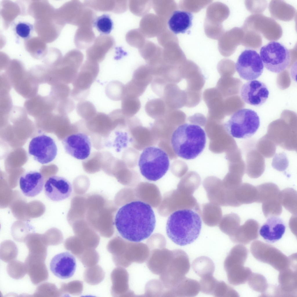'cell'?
I'll use <instances>...</instances> for the list:
<instances>
[{"label": "cell", "instance_id": "cell-1", "mask_svg": "<svg viewBox=\"0 0 297 297\" xmlns=\"http://www.w3.org/2000/svg\"><path fill=\"white\" fill-rule=\"evenodd\" d=\"M156 219L148 204L140 201L127 203L119 209L115 224L120 235L133 242H139L149 237L153 232Z\"/></svg>", "mask_w": 297, "mask_h": 297}, {"label": "cell", "instance_id": "cell-2", "mask_svg": "<svg viewBox=\"0 0 297 297\" xmlns=\"http://www.w3.org/2000/svg\"><path fill=\"white\" fill-rule=\"evenodd\" d=\"M202 223L199 215L190 209L179 210L169 217L166 231L169 238L180 246L189 244L199 236Z\"/></svg>", "mask_w": 297, "mask_h": 297}, {"label": "cell", "instance_id": "cell-3", "mask_svg": "<svg viewBox=\"0 0 297 297\" xmlns=\"http://www.w3.org/2000/svg\"><path fill=\"white\" fill-rule=\"evenodd\" d=\"M206 136L199 125L185 123L178 126L172 134L171 143L175 153L186 160L195 158L204 149Z\"/></svg>", "mask_w": 297, "mask_h": 297}, {"label": "cell", "instance_id": "cell-4", "mask_svg": "<svg viewBox=\"0 0 297 297\" xmlns=\"http://www.w3.org/2000/svg\"><path fill=\"white\" fill-rule=\"evenodd\" d=\"M138 166L142 175L148 180L156 181L162 177L168 171L169 160L166 153L158 147L150 146L141 153Z\"/></svg>", "mask_w": 297, "mask_h": 297}, {"label": "cell", "instance_id": "cell-5", "mask_svg": "<svg viewBox=\"0 0 297 297\" xmlns=\"http://www.w3.org/2000/svg\"><path fill=\"white\" fill-rule=\"evenodd\" d=\"M260 125L259 117L256 112L250 109L242 108L233 113L224 126L232 137L245 139L255 134Z\"/></svg>", "mask_w": 297, "mask_h": 297}, {"label": "cell", "instance_id": "cell-6", "mask_svg": "<svg viewBox=\"0 0 297 297\" xmlns=\"http://www.w3.org/2000/svg\"><path fill=\"white\" fill-rule=\"evenodd\" d=\"M260 53L264 66L271 72L280 73L290 64L289 50L278 42L270 41L261 48Z\"/></svg>", "mask_w": 297, "mask_h": 297}, {"label": "cell", "instance_id": "cell-7", "mask_svg": "<svg viewBox=\"0 0 297 297\" xmlns=\"http://www.w3.org/2000/svg\"><path fill=\"white\" fill-rule=\"evenodd\" d=\"M250 250L257 260L270 265L279 271L286 269L289 265V257L277 248L261 241L256 240L253 242Z\"/></svg>", "mask_w": 297, "mask_h": 297}, {"label": "cell", "instance_id": "cell-8", "mask_svg": "<svg viewBox=\"0 0 297 297\" xmlns=\"http://www.w3.org/2000/svg\"><path fill=\"white\" fill-rule=\"evenodd\" d=\"M99 72V66L97 64L93 62L86 63L72 83L73 88L71 90V97L77 101L85 100L89 95L90 88L97 77Z\"/></svg>", "mask_w": 297, "mask_h": 297}, {"label": "cell", "instance_id": "cell-9", "mask_svg": "<svg viewBox=\"0 0 297 297\" xmlns=\"http://www.w3.org/2000/svg\"><path fill=\"white\" fill-rule=\"evenodd\" d=\"M235 67L241 78L251 80L258 78L262 75L264 66L260 55L256 50L246 49L239 56Z\"/></svg>", "mask_w": 297, "mask_h": 297}, {"label": "cell", "instance_id": "cell-10", "mask_svg": "<svg viewBox=\"0 0 297 297\" xmlns=\"http://www.w3.org/2000/svg\"><path fill=\"white\" fill-rule=\"evenodd\" d=\"M28 151L34 160L44 164L54 160L57 154V148L52 138L46 135L41 134L32 139Z\"/></svg>", "mask_w": 297, "mask_h": 297}, {"label": "cell", "instance_id": "cell-11", "mask_svg": "<svg viewBox=\"0 0 297 297\" xmlns=\"http://www.w3.org/2000/svg\"><path fill=\"white\" fill-rule=\"evenodd\" d=\"M5 73L12 86L19 94L28 99L37 95L39 84L29 71L8 70Z\"/></svg>", "mask_w": 297, "mask_h": 297}, {"label": "cell", "instance_id": "cell-12", "mask_svg": "<svg viewBox=\"0 0 297 297\" xmlns=\"http://www.w3.org/2000/svg\"><path fill=\"white\" fill-rule=\"evenodd\" d=\"M62 143L66 153L77 159L84 160L90 154V141L84 133H78L69 135L63 139Z\"/></svg>", "mask_w": 297, "mask_h": 297}, {"label": "cell", "instance_id": "cell-13", "mask_svg": "<svg viewBox=\"0 0 297 297\" xmlns=\"http://www.w3.org/2000/svg\"><path fill=\"white\" fill-rule=\"evenodd\" d=\"M244 102L250 105L259 106L267 100L269 94L267 87L263 82L256 80L250 81L242 86L240 91Z\"/></svg>", "mask_w": 297, "mask_h": 297}, {"label": "cell", "instance_id": "cell-14", "mask_svg": "<svg viewBox=\"0 0 297 297\" xmlns=\"http://www.w3.org/2000/svg\"><path fill=\"white\" fill-rule=\"evenodd\" d=\"M72 190L70 182L65 178L59 176H50L44 184L46 196L53 201L59 202L67 199L71 195Z\"/></svg>", "mask_w": 297, "mask_h": 297}, {"label": "cell", "instance_id": "cell-15", "mask_svg": "<svg viewBox=\"0 0 297 297\" xmlns=\"http://www.w3.org/2000/svg\"><path fill=\"white\" fill-rule=\"evenodd\" d=\"M75 258L68 252L57 254L51 260L50 263V271L57 277L66 279L72 277L76 268Z\"/></svg>", "mask_w": 297, "mask_h": 297}, {"label": "cell", "instance_id": "cell-16", "mask_svg": "<svg viewBox=\"0 0 297 297\" xmlns=\"http://www.w3.org/2000/svg\"><path fill=\"white\" fill-rule=\"evenodd\" d=\"M296 264L290 263L288 268L280 271L278 278L280 285L275 288V295H280V296L296 295Z\"/></svg>", "mask_w": 297, "mask_h": 297}, {"label": "cell", "instance_id": "cell-17", "mask_svg": "<svg viewBox=\"0 0 297 297\" xmlns=\"http://www.w3.org/2000/svg\"><path fill=\"white\" fill-rule=\"evenodd\" d=\"M44 183L43 176L36 171L26 172L19 178V184L23 194L29 197H33L42 191Z\"/></svg>", "mask_w": 297, "mask_h": 297}, {"label": "cell", "instance_id": "cell-18", "mask_svg": "<svg viewBox=\"0 0 297 297\" xmlns=\"http://www.w3.org/2000/svg\"><path fill=\"white\" fill-rule=\"evenodd\" d=\"M285 229V223L282 219L278 216H271L261 227L259 233L265 241L273 243L282 238Z\"/></svg>", "mask_w": 297, "mask_h": 297}, {"label": "cell", "instance_id": "cell-19", "mask_svg": "<svg viewBox=\"0 0 297 297\" xmlns=\"http://www.w3.org/2000/svg\"><path fill=\"white\" fill-rule=\"evenodd\" d=\"M259 224L256 220L249 219L239 226L233 234L230 237L235 243L246 245L258 238Z\"/></svg>", "mask_w": 297, "mask_h": 297}, {"label": "cell", "instance_id": "cell-20", "mask_svg": "<svg viewBox=\"0 0 297 297\" xmlns=\"http://www.w3.org/2000/svg\"><path fill=\"white\" fill-rule=\"evenodd\" d=\"M57 103L49 95L42 96L37 95L28 99L24 104L26 111L30 114L50 113L55 110Z\"/></svg>", "mask_w": 297, "mask_h": 297}, {"label": "cell", "instance_id": "cell-21", "mask_svg": "<svg viewBox=\"0 0 297 297\" xmlns=\"http://www.w3.org/2000/svg\"><path fill=\"white\" fill-rule=\"evenodd\" d=\"M161 98L168 110L182 107L185 104L186 93L175 84L169 83L164 87Z\"/></svg>", "mask_w": 297, "mask_h": 297}, {"label": "cell", "instance_id": "cell-22", "mask_svg": "<svg viewBox=\"0 0 297 297\" xmlns=\"http://www.w3.org/2000/svg\"><path fill=\"white\" fill-rule=\"evenodd\" d=\"M193 18V14L189 12L176 10L168 21L169 28L175 34L184 33L191 26Z\"/></svg>", "mask_w": 297, "mask_h": 297}, {"label": "cell", "instance_id": "cell-23", "mask_svg": "<svg viewBox=\"0 0 297 297\" xmlns=\"http://www.w3.org/2000/svg\"><path fill=\"white\" fill-rule=\"evenodd\" d=\"M235 194L236 199L241 205L256 202V187L248 183L242 184L235 189Z\"/></svg>", "mask_w": 297, "mask_h": 297}, {"label": "cell", "instance_id": "cell-24", "mask_svg": "<svg viewBox=\"0 0 297 297\" xmlns=\"http://www.w3.org/2000/svg\"><path fill=\"white\" fill-rule=\"evenodd\" d=\"M257 194L256 202L262 203L279 198L280 191L278 186L271 182L265 183L256 187Z\"/></svg>", "mask_w": 297, "mask_h": 297}, {"label": "cell", "instance_id": "cell-25", "mask_svg": "<svg viewBox=\"0 0 297 297\" xmlns=\"http://www.w3.org/2000/svg\"><path fill=\"white\" fill-rule=\"evenodd\" d=\"M279 199L285 209L295 216L297 215V194L294 189L288 188L280 191Z\"/></svg>", "mask_w": 297, "mask_h": 297}, {"label": "cell", "instance_id": "cell-26", "mask_svg": "<svg viewBox=\"0 0 297 297\" xmlns=\"http://www.w3.org/2000/svg\"><path fill=\"white\" fill-rule=\"evenodd\" d=\"M145 109L149 116L155 118L165 115L168 109L164 100L161 98L151 99L146 103Z\"/></svg>", "mask_w": 297, "mask_h": 297}, {"label": "cell", "instance_id": "cell-27", "mask_svg": "<svg viewBox=\"0 0 297 297\" xmlns=\"http://www.w3.org/2000/svg\"><path fill=\"white\" fill-rule=\"evenodd\" d=\"M105 93L107 97L114 101L122 100L124 95L125 85L117 80L111 81L105 88Z\"/></svg>", "mask_w": 297, "mask_h": 297}, {"label": "cell", "instance_id": "cell-28", "mask_svg": "<svg viewBox=\"0 0 297 297\" xmlns=\"http://www.w3.org/2000/svg\"><path fill=\"white\" fill-rule=\"evenodd\" d=\"M153 78V75L151 68L142 66L134 71L132 79L140 85L147 88L151 83Z\"/></svg>", "mask_w": 297, "mask_h": 297}, {"label": "cell", "instance_id": "cell-29", "mask_svg": "<svg viewBox=\"0 0 297 297\" xmlns=\"http://www.w3.org/2000/svg\"><path fill=\"white\" fill-rule=\"evenodd\" d=\"M141 106L138 98L124 96L122 100L121 110L125 115L130 116L136 114Z\"/></svg>", "mask_w": 297, "mask_h": 297}, {"label": "cell", "instance_id": "cell-30", "mask_svg": "<svg viewBox=\"0 0 297 297\" xmlns=\"http://www.w3.org/2000/svg\"><path fill=\"white\" fill-rule=\"evenodd\" d=\"M262 209L266 218L280 215L282 212V207L279 198L263 202Z\"/></svg>", "mask_w": 297, "mask_h": 297}, {"label": "cell", "instance_id": "cell-31", "mask_svg": "<svg viewBox=\"0 0 297 297\" xmlns=\"http://www.w3.org/2000/svg\"><path fill=\"white\" fill-rule=\"evenodd\" d=\"M71 90L68 84L58 83L51 86L49 95L57 103L69 97Z\"/></svg>", "mask_w": 297, "mask_h": 297}, {"label": "cell", "instance_id": "cell-32", "mask_svg": "<svg viewBox=\"0 0 297 297\" xmlns=\"http://www.w3.org/2000/svg\"><path fill=\"white\" fill-rule=\"evenodd\" d=\"M248 281L250 287L257 292H264L268 288V285L266 278L260 274L252 273Z\"/></svg>", "mask_w": 297, "mask_h": 297}, {"label": "cell", "instance_id": "cell-33", "mask_svg": "<svg viewBox=\"0 0 297 297\" xmlns=\"http://www.w3.org/2000/svg\"><path fill=\"white\" fill-rule=\"evenodd\" d=\"M33 30L32 25L25 21L18 22L14 27V32L17 37L24 40L28 39L31 37Z\"/></svg>", "mask_w": 297, "mask_h": 297}, {"label": "cell", "instance_id": "cell-34", "mask_svg": "<svg viewBox=\"0 0 297 297\" xmlns=\"http://www.w3.org/2000/svg\"><path fill=\"white\" fill-rule=\"evenodd\" d=\"M94 25L99 32L108 34H109L112 30L113 23L110 16L108 14H104L96 19Z\"/></svg>", "mask_w": 297, "mask_h": 297}, {"label": "cell", "instance_id": "cell-35", "mask_svg": "<svg viewBox=\"0 0 297 297\" xmlns=\"http://www.w3.org/2000/svg\"><path fill=\"white\" fill-rule=\"evenodd\" d=\"M76 110L78 114L84 118L93 116L96 113V110L94 105L91 102L83 100L77 104Z\"/></svg>", "mask_w": 297, "mask_h": 297}, {"label": "cell", "instance_id": "cell-36", "mask_svg": "<svg viewBox=\"0 0 297 297\" xmlns=\"http://www.w3.org/2000/svg\"><path fill=\"white\" fill-rule=\"evenodd\" d=\"M226 219L227 225L223 232L230 237L240 226V218L237 214L231 213L227 216Z\"/></svg>", "mask_w": 297, "mask_h": 297}, {"label": "cell", "instance_id": "cell-37", "mask_svg": "<svg viewBox=\"0 0 297 297\" xmlns=\"http://www.w3.org/2000/svg\"><path fill=\"white\" fill-rule=\"evenodd\" d=\"M75 107L74 102L69 97L57 103L55 111L60 114L65 115L73 111Z\"/></svg>", "mask_w": 297, "mask_h": 297}, {"label": "cell", "instance_id": "cell-38", "mask_svg": "<svg viewBox=\"0 0 297 297\" xmlns=\"http://www.w3.org/2000/svg\"><path fill=\"white\" fill-rule=\"evenodd\" d=\"M292 217L291 219L290 220L289 227L291 229L293 233L296 235L295 232V231H296L295 229H296V228H295V227H296V216L294 215V216Z\"/></svg>", "mask_w": 297, "mask_h": 297}]
</instances>
